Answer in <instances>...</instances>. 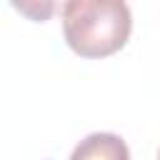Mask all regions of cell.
Wrapping results in <instances>:
<instances>
[{
  "instance_id": "1",
  "label": "cell",
  "mask_w": 160,
  "mask_h": 160,
  "mask_svg": "<svg viewBox=\"0 0 160 160\" xmlns=\"http://www.w3.org/2000/svg\"><path fill=\"white\" fill-rule=\"evenodd\" d=\"M132 30L130 8L120 0H70L62 5V35L80 58L118 52Z\"/></svg>"
},
{
  "instance_id": "2",
  "label": "cell",
  "mask_w": 160,
  "mask_h": 160,
  "mask_svg": "<svg viewBox=\"0 0 160 160\" xmlns=\"http://www.w3.org/2000/svg\"><path fill=\"white\" fill-rule=\"evenodd\" d=\"M70 160H130V150L115 132H90L75 145Z\"/></svg>"
},
{
  "instance_id": "3",
  "label": "cell",
  "mask_w": 160,
  "mask_h": 160,
  "mask_svg": "<svg viewBox=\"0 0 160 160\" xmlns=\"http://www.w3.org/2000/svg\"><path fill=\"white\" fill-rule=\"evenodd\" d=\"M158 160H160V152H158Z\"/></svg>"
}]
</instances>
